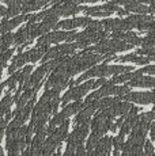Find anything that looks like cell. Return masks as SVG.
Returning <instances> with one entry per match:
<instances>
[{"label":"cell","mask_w":155,"mask_h":156,"mask_svg":"<svg viewBox=\"0 0 155 156\" xmlns=\"http://www.w3.org/2000/svg\"><path fill=\"white\" fill-rule=\"evenodd\" d=\"M94 80H90V82H86L85 84L82 86H76V87H72L70 91L65 92V95L61 98V103H63V107L67 106V103L70 101H80V98L88 91L91 90V84H93Z\"/></svg>","instance_id":"6da1fadb"},{"label":"cell","mask_w":155,"mask_h":156,"mask_svg":"<svg viewBox=\"0 0 155 156\" xmlns=\"http://www.w3.org/2000/svg\"><path fill=\"white\" fill-rule=\"evenodd\" d=\"M93 19H90L88 16L85 18H75V19H65L63 22H59L55 27V31H59V29H64V30H72L75 27H79V26H90Z\"/></svg>","instance_id":"7a4b0ae2"},{"label":"cell","mask_w":155,"mask_h":156,"mask_svg":"<svg viewBox=\"0 0 155 156\" xmlns=\"http://www.w3.org/2000/svg\"><path fill=\"white\" fill-rule=\"evenodd\" d=\"M121 101L125 102H135L140 105L154 103V94L153 92H128L124 97H120Z\"/></svg>","instance_id":"3957f363"},{"label":"cell","mask_w":155,"mask_h":156,"mask_svg":"<svg viewBox=\"0 0 155 156\" xmlns=\"http://www.w3.org/2000/svg\"><path fill=\"white\" fill-rule=\"evenodd\" d=\"M125 10L136 12L138 15H146V14H154L155 12L154 7H148V5L140 4V3L136 2V0H128L127 5H125Z\"/></svg>","instance_id":"277c9868"},{"label":"cell","mask_w":155,"mask_h":156,"mask_svg":"<svg viewBox=\"0 0 155 156\" xmlns=\"http://www.w3.org/2000/svg\"><path fill=\"white\" fill-rule=\"evenodd\" d=\"M29 61V52H25V53H19L18 56H15L13 58V64L8 67V73H15V71L18 69L19 67H22L25 62Z\"/></svg>","instance_id":"5b68a950"},{"label":"cell","mask_w":155,"mask_h":156,"mask_svg":"<svg viewBox=\"0 0 155 156\" xmlns=\"http://www.w3.org/2000/svg\"><path fill=\"white\" fill-rule=\"evenodd\" d=\"M45 4H46V0H26L20 8H22V12L26 15L30 11H35L38 8L44 7Z\"/></svg>","instance_id":"8992f818"},{"label":"cell","mask_w":155,"mask_h":156,"mask_svg":"<svg viewBox=\"0 0 155 156\" xmlns=\"http://www.w3.org/2000/svg\"><path fill=\"white\" fill-rule=\"evenodd\" d=\"M49 52V45H44L40 48H34V49L29 50V61L35 62L40 58H44V56Z\"/></svg>","instance_id":"52a82bcc"},{"label":"cell","mask_w":155,"mask_h":156,"mask_svg":"<svg viewBox=\"0 0 155 156\" xmlns=\"http://www.w3.org/2000/svg\"><path fill=\"white\" fill-rule=\"evenodd\" d=\"M129 87H153L155 88V79L150 76H142L139 79H135L129 83Z\"/></svg>","instance_id":"ba28073f"},{"label":"cell","mask_w":155,"mask_h":156,"mask_svg":"<svg viewBox=\"0 0 155 156\" xmlns=\"http://www.w3.org/2000/svg\"><path fill=\"white\" fill-rule=\"evenodd\" d=\"M118 61H132L135 64H139V65H144V64H148L150 62V58L148 57H143V56H138V55H128V56H123L120 58H117Z\"/></svg>","instance_id":"9c48e42d"},{"label":"cell","mask_w":155,"mask_h":156,"mask_svg":"<svg viewBox=\"0 0 155 156\" xmlns=\"http://www.w3.org/2000/svg\"><path fill=\"white\" fill-rule=\"evenodd\" d=\"M114 90H116V86L112 80L106 82V84H103L98 90V94H99V98H106L108 95H113L114 94Z\"/></svg>","instance_id":"30bf717a"},{"label":"cell","mask_w":155,"mask_h":156,"mask_svg":"<svg viewBox=\"0 0 155 156\" xmlns=\"http://www.w3.org/2000/svg\"><path fill=\"white\" fill-rule=\"evenodd\" d=\"M20 80H22V71H18V72H15V73H13L7 80H5L7 87L10 88V90H8V92H10V94H11V91L15 88V86L18 84V82H20Z\"/></svg>","instance_id":"8fae6325"},{"label":"cell","mask_w":155,"mask_h":156,"mask_svg":"<svg viewBox=\"0 0 155 156\" xmlns=\"http://www.w3.org/2000/svg\"><path fill=\"white\" fill-rule=\"evenodd\" d=\"M11 30H13V26H11L10 19H3L0 22V33L3 35L7 34V33H11Z\"/></svg>","instance_id":"7c38bea8"},{"label":"cell","mask_w":155,"mask_h":156,"mask_svg":"<svg viewBox=\"0 0 155 156\" xmlns=\"http://www.w3.org/2000/svg\"><path fill=\"white\" fill-rule=\"evenodd\" d=\"M22 11V8H20V5H18V4H14V5H10V7L7 8V19L8 18H11V16H18V14Z\"/></svg>","instance_id":"4fadbf2b"},{"label":"cell","mask_w":155,"mask_h":156,"mask_svg":"<svg viewBox=\"0 0 155 156\" xmlns=\"http://www.w3.org/2000/svg\"><path fill=\"white\" fill-rule=\"evenodd\" d=\"M31 72H33L31 65H26V67L22 69V80H20L22 84H25V83L29 82V76H31Z\"/></svg>","instance_id":"5bb4252c"},{"label":"cell","mask_w":155,"mask_h":156,"mask_svg":"<svg viewBox=\"0 0 155 156\" xmlns=\"http://www.w3.org/2000/svg\"><path fill=\"white\" fill-rule=\"evenodd\" d=\"M14 52H15V49H8L7 52H4L3 55H0V64L3 65V67H5V62L8 61V60L13 57V55H14Z\"/></svg>","instance_id":"9a60e30c"},{"label":"cell","mask_w":155,"mask_h":156,"mask_svg":"<svg viewBox=\"0 0 155 156\" xmlns=\"http://www.w3.org/2000/svg\"><path fill=\"white\" fill-rule=\"evenodd\" d=\"M124 136H121V134H118L116 139H113V145H114V149L116 151H120L121 148L124 147Z\"/></svg>","instance_id":"2e32d148"},{"label":"cell","mask_w":155,"mask_h":156,"mask_svg":"<svg viewBox=\"0 0 155 156\" xmlns=\"http://www.w3.org/2000/svg\"><path fill=\"white\" fill-rule=\"evenodd\" d=\"M128 92H129V86H118L114 90V95H117V97H124Z\"/></svg>","instance_id":"e0dca14e"},{"label":"cell","mask_w":155,"mask_h":156,"mask_svg":"<svg viewBox=\"0 0 155 156\" xmlns=\"http://www.w3.org/2000/svg\"><path fill=\"white\" fill-rule=\"evenodd\" d=\"M144 154L147 156H154V147L153 144H151V141H146L144 143Z\"/></svg>","instance_id":"ac0fdd59"},{"label":"cell","mask_w":155,"mask_h":156,"mask_svg":"<svg viewBox=\"0 0 155 156\" xmlns=\"http://www.w3.org/2000/svg\"><path fill=\"white\" fill-rule=\"evenodd\" d=\"M140 73L144 75V73H150V75H154L155 73V65H148V67L143 68V69H139Z\"/></svg>","instance_id":"d6986e66"},{"label":"cell","mask_w":155,"mask_h":156,"mask_svg":"<svg viewBox=\"0 0 155 156\" xmlns=\"http://www.w3.org/2000/svg\"><path fill=\"white\" fill-rule=\"evenodd\" d=\"M150 134H151V139L155 140V124L151 125V128H150Z\"/></svg>","instance_id":"ffe728a7"},{"label":"cell","mask_w":155,"mask_h":156,"mask_svg":"<svg viewBox=\"0 0 155 156\" xmlns=\"http://www.w3.org/2000/svg\"><path fill=\"white\" fill-rule=\"evenodd\" d=\"M128 12H129V11H127V10H121V8L117 11V14L120 15V16H128Z\"/></svg>","instance_id":"44dd1931"},{"label":"cell","mask_w":155,"mask_h":156,"mask_svg":"<svg viewBox=\"0 0 155 156\" xmlns=\"http://www.w3.org/2000/svg\"><path fill=\"white\" fill-rule=\"evenodd\" d=\"M5 86H7V83H5V82L3 83V84H0V95H2V91L4 90V87H5Z\"/></svg>","instance_id":"7402d4cb"},{"label":"cell","mask_w":155,"mask_h":156,"mask_svg":"<svg viewBox=\"0 0 155 156\" xmlns=\"http://www.w3.org/2000/svg\"><path fill=\"white\" fill-rule=\"evenodd\" d=\"M99 0H82V3H97Z\"/></svg>","instance_id":"603a6c76"},{"label":"cell","mask_w":155,"mask_h":156,"mask_svg":"<svg viewBox=\"0 0 155 156\" xmlns=\"http://www.w3.org/2000/svg\"><path fill=\"white\" fill-rule=\"evenodd\" d=\"M113 156H120V152L116 151V149H114V152H113Z\"/></svg>","instance_id":"cb8c5ba5"},{"label":"cell","mask_w":155,"mask_h":156,"mask_svg":"<svg viewBox=\"0 0 155 156\" xmlns=\"http://www.w3.org/2000/svg\"><path fill=\"white\" fill-rule=\"evenodd\" d=\"M3 68H4V67H3V65L0 64V77H2V73H3Z\"/></svg>","instance_id":"d4e9b609"},{"label":"cell","mask_w":155,"mask_h":156,"mask_svg":"<svg viewBox=\"0 0 155 156\" xmlns=\"http://www.w3.org/2000/svg\"><path fill=\"white\" fill-rule=\"evenodd\" d=\"M0 156H4V151H3L2 147H0Z\"/></svg>","instance_id":"484cf974"},{"label":"cell","mask_w":155,"mask_h":156,"mask_svg":"<svg viewBox=\"0 0 155 156\" xmlns=\"http://www.w3.org/2000/svg\"><path fill=\"white\" fill-rule=\"evenodd\" d=\"M150 4H151V7H154V8H155V0H151Z\"/></svg>","instance_id":"4316f807"},{"label":"cell","mask_w":155,"mask_h":156,"mask_svg":"<svg viewBox=\"0 0 155 156\" xmlns=\"http://www.w3.org/2000/svg\"><path fill=\"white\" fill-rule=\"evenodd\" d=\"M53 156H61V154H60V152H56V154L53 155Z\"/></svg>","instance_id":"83f0119b"},{"label":"cell","mask_w":155,"mask_h":156,"mask_svg":"<svg viewBox=\"0 0 155 156\" xmlns=\"http://www.w3.org/2000/svg\"><path fill=\"white\" fill-rule=\"evenodd\" d=\"M153 94H154V103H155V88H154V91H153Z\"/></svg>","instance_id":"f1b7e54d"},{"label":"cell","mask_w":155,"mask_h":156,"mask_svg":"<svg viewBox=\"0 0 155 156\" xmlns=\"http://www.w3.org/2000/svg\"><path fill=\"white\" fill-rule=\"evenodd\" d=\"M2 44H3V38L0 37V46H2Z\"/></svg>","instance_id":"f546056e"}]
</instances>
